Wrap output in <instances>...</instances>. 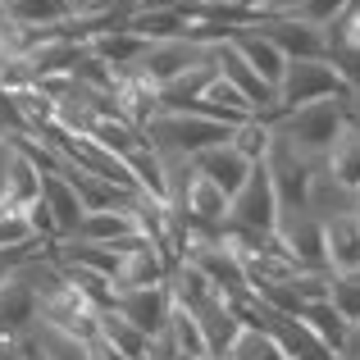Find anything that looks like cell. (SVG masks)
I'll use <instances>...</instances> for the list:
<instances>
[{
  "label": "cell",
  "mask_w": 360,
  "mask_h": 360,
  "mask_svg": "<svg viewBox=\"0 0 360 360\" xmlns=\"http://www.w3.org/2000/svg\"><path fill=\"white\" fill-rule=\"evenodd\" d=\"M324 229V264L328 274H360V219L356 210L319 219Z\"/></svg>",
  "instance_id": "obj_10"
},
{
  "label": "cell",
  "mask_w": 360,
  "mask_h": 360,
  "mask_svg": "<svg viewBox=\"0 0 360 360\" xmlns=\"http://www.w3.org/2000/svg\"><path fill=\"white\" fill-rule=\"evenodd\" d=\"M297 324L306 328V333L315 338L319 347H324V356H328V360H338V356L347 352V338H352V324H347V319L338 315V310L328 306V301H315V306H306V310L297 315Z\"/></svg>",
  "instance_id": "obj_13"
},
{
  "label": "cell",
  "mask_w": 360,
  "mask_h": 360,
  "mask_svg": "<svg viewBox=\"0 0 360 360\" xmlns=\"http://www.w3.org/2000/svg\"><path fill=\"white\" fill-rule=\"evenodd\" d=\"M328 306L352 328H360V274H333V283H328Z\"/></svg>",
  "instance_id": "obj_23"
},
{
  "label": "cell",
  "mask_w": 360,
  "mask_h": 360,
  "mask_svg": "<svg viewBox=\"0 0 360 360\" xmlns=\"http://www.w3.org/2000/svg\"><path fill=\"white\" fill-rule=\"evenodd\" d=\"M128 238H141L137 219L128 210H87L73 233V242H91V246H123Z\"/></svg>",
  "instance_id": "obj_15"
},
{
  "label": "cell",
  "mask_w": 360,
  "mask_h": 360,
  "mask_svg": "<svg viewBox=\"0 0 360 360\" xmlns=\"http://www.w3.org/2000/svg\"><path fill=\"white\" fill-rule=\"evenodd\" d=\"M165 338L174 342V352L183 356V360H214V356H210V342H205V328H201V319H196L192 310H183V306H174V315H169V328H165Z\"/></svg>",
  "instance_id": "obj_19"
},
{
  "label": "cell",
  "mask_w": 360,
  "mask_h": 360,
  "mask_svg": "<svg viewBox=\"0 0 360 360\" xmlns=\"http://www.w3.org/2000/svg\"><path fill=\"white\" fill-rule=\"evenodd\" d=\"M41 324V297L23 269L5 274L0 283V352H14L18 338H27Z\"/></svg>",
  "instance_id": "obj_4"
},
{
  "label": "cell",
  "mask_w": 360,
  "mask_h": 360,
  "mask_svg": "<svg viewBox=\"0 0 360 360\" xmlns=\"http://www.w3.org/2000/svg\"><path fill=\"white\" fill-rule=\"evenodd\" d=\"M0 18L14 27H41V32H51V27L69 23L73 9H69V0H5Z\"/></svg>",
  "instance_id": "obj_16"
},
{
  "label": "cell",
  "mask_w": 360,
  "mask_h": 360,
  "mask_svg": "<svg viewBox=\"0 0 360 360\" xmlns=\"http://www.w3.org/2000/svg\"><path fill=\"white\" fill-rule=\"evenodd\" d=\"M264 169H269V183H274V196H278V210L283 214H301L306 210V196H310V178H315V160L297 155L292 146H283L278 137H274V150L269 160H264Z\"/></svg>",
  "instance_id": "obj_5"
},
{
  "label": "cell",
  "mask_w": 360,
  "mask_h": 360,
  "mask_svg": "<svg viewBox=\"0 0 360 360\" xmlns=\"http://www.w3.org/2000/svg\"><path fill=\"white\" fill-rule=\"evenodd\" d=\"M96 333H101V342L110 347L119 360H146V338L137 333V328L128 324V319H119L115 310H101V319H96Z\"/></svg>",
  "instance_id": "obj_20"
},
{
  "label": "cell",
  "mask_w": 360,
  "mask_h": 360,
  "mask_svg": "<svg viewBox=\"0 0 360 360\" xmlns=\"http://www.w3.org/2000/svg\"><path fill=\"white\" fill-rule=\"evenodd\" d=\"M73 18H96V14H132L128 5H119V0H69Z\"/></svg>",
  "instance_id": "obj_25"
},
{
  "label": "cell",
  "mask_w": 360,
  "mask_h": 360,
  "mask_svg": "<svg viewBox=\"0 0 360 360\" xmlns=\"http://www.w3.org/2000/svg\"><path fill=\"white\" fill-rule=\"evenodd\" d=\"M41 201L51 205V214H55V224H60V238L69 242L73 233H78V224H82V201H78V192H73V183L64 174H41Z\"/></svg>",
  "instance_id": "obj_17"
},
{
  "label": "cell",
  "mask_w": 360,
  "mask_h": 360,
  "mask_svg": "<svg viewBox=\"0 0 360 360\" xmlns=\"http://www.w3.org/2000/svg\"><path fill=\"white\" fill-rule=\"evenodd\" d=\"M146 46L150 41H141V37H132L128 27H115V32H101V37H91L87 41V55L91 60H101L110 73H128V69H137V60L146 55Z\"/></svg>",
  "instance_id": "obj_14"
},
{
  "label": "cell",
  "mask_w": 360,
  "mask_h": 360,
  "mask_svg": "<svg viewBox=\"0 0 360 360\" xmlns=\"http://www.w3.org/2000/svg\"><path fill=\"white\" fill-rule=\"evenodd\" d=\"M352 96L356 87L333 55H324V60H288L283 82H278V115L315 105V101H352Z\"/></svg>",
  "instance_id": "obj_2"
},
{
  "label": "cell",
  "mask_w": 360,
  "mask_h": 360,
  "mask_svg": "<svg viewBox=\"0 0 360 360\" xmlns=\"http://www.w3.org/2000/svg\"><path fill=\"white\" fill-rule=\"evenodd\" d=\"M238 155H246L251 165H260V160H269V150H274V128L264 119H246L233 128V141H229Z\"/></svg>",
  "instance_id": "obj_21"
},
{
  "label": "cell",
  "mask_w": 360,
  "mask_h": 360,
  "mask_svg": "<svg viewBox=\"0 0 360 360\" xmlns=\"http://www.w3.org/2000/svg\"><path fill=\"white\" fill-rule=\"evenodd\" d=\"M192 169L205 178V183H214L224 196H238L242 192V183H246V174H251V160L238 155L233 146H210V150H201V155H192Z\"/></svg>",
  "instance_id": "obj_11"
},
{
  "label": "cell",
  "mask_w": 360,
  "mask_h": 360,
  "mask_svg": "<svg viewBox=\"0 0 360 360\" xmlns=\"http://www.w3.org/2000/svg\"><path fill=\"white\" fill-rule=\"evenodd\" d=\"M0 196H9V205H14L18 214H23L32 201H41V174H37V169L27 165L14 146H5V178H0Z\"/></svg>",
  "instance_id": "obj_18"
},
{
  "label": "cell",
  "mask_w": 360,
  "mask_h": 360,
  "mask_svg": "<svg viewBox=\"0 0 360 360\" xmlns=\"http://www.w3.org/2000/svg\"><path fill=\"white\" fill-rule=\"evenodd\" d=\"M0 5H5V0H0Z\"/></svg>",
  "instance_id": "obj_28"
},
{
  "label": "cell",
  "mask_w": 360,
  "mask_h": 360,
  "mask_svg": "<svg viewBox=\"0 0 360 360\" xmlns=\"http://www.w3.org/2000/svg\"><path fill=\"white\" fill-rule=\"evenodd\" d=\"M283 219L278 210V196H274V183H269V169L251 165V174H246L242 192L229 201V229H246V233H274Z\"/></svg>",
  "instance_id": "obj_3"
},
{
  "label": "cell",
  "mask_w": 360,
  "mask_h": 360,
  "mask_svg": "<svg viewBox=\"0 0 360 360\" xmlns=\"http://www.w3.org/2000/svg\"><path fill=\"white\" fill-rule=\"evenodd\" d=\"M233 46H238V55L255 69V78H260L264 87H274V96H278L283 69H288V60H283L278 46H274L264 32H255V27H242V32H233Z\"/></svg>",
  "instance_id": "obj_12"
},
{
  "label": "cell",
  "mask_w": 360,
  "mask_h": 360,
  "mask_svg": "<svg viewBox=\"0 0 360 360\" xmlns=\"http://www.w3.org/2000/svg\"><path fill=\"white\" fill-rule=\"evenodd\" d=\"M5 219H23V214L9 205V196H0V224H5Z\"/></svg>",
  "instance_id": "obj_26"
},
{
  "label": "cell",
  "mask_w": 360,
  "mask_h": 360,
  "mask_svg": "<svg viewBox=\"0 0 360 360\" xmlns=\"http://www.w3.org/2000/svg\"><path fill=\"white\" fill-rule=\"evenodd\" d=\"M119 5H128V9H137V5H141V0H119Z\"/></svg>",
  "instance_id": "obj_27"
},
{
  "label": "cell",
  "mask_w": 360,
  "mask_h": 360,
  "mask_svg": "<svg viewBox=\"0 0 360 360\" xmlns=\"http://www.w3.org/2000/svg\"><path fill=\"white\" fill-rule=\"evenodd\" d=\"M205 60H210V51H205V46L178 37V41H155V46H146V55L137 60V73L160 91V87H169L174 78H183L187 69H196V64H205Z\"/></svg>",
  "instance_id": "obj_6"
},
{
  "label": "cell",
  "mask_w": 360,
  "mask_h": 360,
  "mask_svg": "<svg viewBox=\"0 0 360 360\" xmlns=\"http://www.w3.org/2000/svg\"><path fill=\"white\" fill-rule=\"evenodd\" d=\"M324 174L342 187L347 196H360V91L347 101V123L338 132L333 150L324 155Z\"/></svg>",
  "instance_id": "obj_7"
},
{
  "label": "cell",
  "mask_w": 360,
  "mask_h": 360,
  "mask_svg": "<svg viewBox=\"0 0 360 360\" xmlns=\"http://www.w3.org/2000/svg\"><path fill=\"white\" fill-rule=\"evenodd\" d=\"M342 123H347V101H315V105H301V110L278 115L269 128H274V137H278L283 146H292L297 155L324 165V155L333 150L338 132H342Z\"/></svg>",
  "instance_id": "obj_1"
},
{
  "label": "cell",
  "mask_w": 360,
  "mask_h": 360,
  "mask_svg": "<svg viewBox=\"0 0 360 360\" xmlns=\"http://www.w3.org/2000/svg\"><path fill=\"white\" fill-rule=\"evenodd\" d=\"M219 360H288V356L278 352V342L264 328H238V338L229 342V352Z\"/></svg>",
  "instance_id": "obj_22"
},
{
  "label": "cell",
  "mask_w": 360,
  "mask_h": 360,
  "mask_svg": "<svg viewBox=\"0 0 360 360\" xmlns=\"http://www.w3.org/2000/svg\"><path fill=\"white\" fill-rule=\"evenodd\" d=\"M347 9H352V0H301V23H310V27H333L338 18L347 14Z\"/></svg>",
  "instance_id": "obj_24"
},
{
  "label": "cell",
  "mask_w": 360,
  "mask_h": 360,
  "mask_svg": "<svg viewBox=\"0 0 360 360\" xmlns=\"http://www.w3.org/2000/svg\"><path fill=\"white\" fill-rule=\"evenodd\" d=\"M115 315L128 319L141 338H160L169 328V315H174V297L169 288H141V292H119L115 297Z\"/></svg>",
  "instance_id": "obj_8"
},
{
  "label": "cell",
  "mask_w": 360,
  "mask_h": 360,
  "mask_svg": "<svg viewBox=\"0 0 360 360\" xmlns=\"http://www.w3.org/2000/svg\"><path fill=\"white\" fill-rule=\"evenodd\" d=\"M255 32L269 37L283 51V60H324L328 55V32L301 23V18H269V23H255Z\"/></svg>",
  "instance_id": "obj_9"
}]
</instances>
